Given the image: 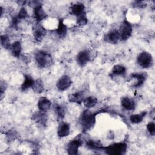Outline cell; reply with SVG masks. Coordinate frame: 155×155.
Instances as JSON below:
<instances>
[{"label":"cell","instance_id":"21","mask_svg":"<svg viewBox=\"0 0 155 155\" xmlns=\"http://www.w3.org/2000/svg\"><path fill=\"white\" fill-rule=\"evenodd\" d=\"M55 32L57 36L60 38H64L67 32V28L66 25L64 23V21L62 19L59 20L58 27L55 30Z\"/></svg>","mask_w":155,"mask_h":155},{"label":"cell","instance_id":"15","mask_svg":"<svg viewBox=\"0 0 155 155\" xmlns=\"http://www.w3.org/2000/svg\"><path fill=\"white\" fill-rule=\"evenodd\" d=\"M85 7L84 4L81 2H76L70 6V12L72 15L78 17L85 13Z\"/></svg>","mask_w":155,"mask_h":155},{"label":"cell","instance_id":"24","mask_svg":"<svg viewBox=\"0 0 155 155\" xmlns=\"http://www.w3.org/2000/svg\"><path fill=\"white\" fill-rule=\"evenodd\" d=\"M127 69L125 67L122 65H115L113 66L111 70V75L112 76H123L126 74Z\"/></svg>","mask_w":155,"mask_h":155},{"label":"cell","instance_id":"10","mask_svg":"<svg viewBox=\"0 0 155 155\" xmlns=\"http://www.w3.org/2000/svg\"><path fill=\"white\" fill-rule=\"evenodd\" d=\"M72 84V81L68 75H62L57 81L56 85L59 91H65L67 90Z\"/></svg>","mask_w":155,"mask_h":155},{"label":"cell","instance_id":"25","mask_svg":"<svg viewBox=\"0 0 155 155\" xmlns=\"http://www.w3.org/2000/svg\"><path fill=\"white\" fill-rule=\"evenodd\" d=\"M82 103L87 109H90L93 108L97 104V99L94 96H89L85 97Z\"/></svg>","mask_w":155,"mask_h":155},{"label":"cell","instance_id":"14","mask_svg":"<svg viewBox=\"0 0 155 155\" xmlns=\"http://www.w3.org/2000/svg\"><path fill=\"white\" fill-rule=\"evenodd\" d=\"M70 132V125L68 122L61 121L59 122L58 129L57 134L59 137H65L69 135Z\"/></svg>","mask_w":155,"mask_h":155},{"label":"cell","instance_id":"17","mask_svg":"<svg viewBox=\"0 0 155 155\" xmlns=\"http://www.w3.org/2000/svg\"><path fill=\"white\" fill-rule=\"evenodd\" d=\"M120 104L122 107L127 111H133L136 108V102L131 97L124 96L122 97Z\"/></svg>","mask_w":155,"mask_h":155},{"label":"cell","instance_id":"6","mask_svg":"<svg viewBox=\"0 0 155 155\" xmlns=\"http://www.w3.org/2000/svg\"><path fill=\"white\" fill-rule=\"evenodd\" d=\"M83 143V140L79 135L71 140L66 145L65 150L69 154H78L79 148Z\"/></svg>","mask_w":155,"mask_h":155},{"label":"cell","instance_id":"3","mask_svg":"<svg viewBox=\"0 0 155 155\" xmlns=\"http://www.w3.org/2000/svg\"><path fill=\"white\" fill-rule=\"evenodd\" d=\"M127 149V144L125 142L113 143L108 146L102 147V150L107 154L122 155L124 154Z\"/></svg>","mask_w":155,"mask_h":155},{"label":"cell","instance_id":"18","mask_svg":"<svg viewBox=\"0 0 155 155\" xmlns=\"http://www.w3.org/2000/svg\"><path fill=\"white\" fill-rule=\"evenodd\" d=\"M85 99L84 93L82 91H76L75 93H71L68 96V101L73 103H76L78 104H81L83 102Z\"/></svg>","mask_w":155,"mask_h":155},{"label":"cell","instance_id":"9","mask_svg":"<svg viewBox=\"0 0 155 155\" xmlns=\"http://www.w3.org/2000/svg\"><path fill=\"white\" fill-rule=\"evenodd\" d=\"M47 33L46 28L39 23H37L33 27V35L35 40L37 42H41L44 38Z\"/></svg>","mask_w":155,"mask_h":155},{"label":"cell","instance_id":"1","mask_svg":"<svg viewBox=\"0 0 155 155\" xmlns=\"http://www.w3.org/2000/svg\"><path fill=\"white\" fill-rule=\"evenodd\" d=\"M99 111L91 112L89 109H86L81 113L79 118V123L84 131H87L92 129L96 124V116Z\"/></svg>","mask_w":155,"mask_h":155},{"label":"cell","instance_id":"12","mask_svg":"<svg viewBox=\"0 0 155 155\" xmlns=\"http://www.w3.org/2000/svg\"><path fill=\"white\" fill-rule=\"evenodd\" d=\"M31 119L34 122H35L38 125L41 127H44L46 126L48 120V117L46 113L39 110L38 111L35 112L33 114Z\"/></svg>","mask_w":155,"mask_h":155},{"label":"cell","instance_id":"11","mask_svg":"<svg viewBox=\"0 0 155 155\" xmlns=\"http://www.w3.org/2000/svg\"><path fill=\"white\" fill-rule=\"evenodd\" d=\"M147 77V74L145 72H142V73L136 72V73H131L130 75L131 79L135 80V81L136 80V81L134 82V83L133 84L132 86L134 88H138L141 87L146 81Z\"/></svg>","mask_w":155,"mask_h":155},{"label":"cell","instance_id":"13","mask_svg":"<svg viewBox=\"0 0 155 155\" xmlns=\"http://www.w3.org/2000/svg\"><path fill=\"white\" fill-rule=\"evenodd\" d=\"M104 39L105 42L110 44H117L119 41H121L118 30H113L108 31L105 35Z\"/></svg>","mask_w":155,"mask_h":155},{"label":"cell","instance_id":"4","mask_svg":"<svg viewBox=\"0 0 155 155\" xmlns=\"http://www.w3.org/2000/svg\"><path fill=\"white\" fill-rule=\"evenodd\" d=\"M137 64L143 68H148L153 65V58L152 55L148 51L140 52L137 56Z\"/></svg>","mask_w":155,"mask_h":155},{"label":"cell","instance_id":"28","mask_svg":"<svg viewBox=\"0 0 155 155\" xmlns=\"http://www.w3.org/2000/svg\"><path fill=\"white\" fill-rule=\"evenodd\" d=\"M88 19L86 15V13L81 15V16L77 17L76 24L79 26H83L87 24Z\"/></svg>","mask_w":155,"mask_h":155},{"label":"cell","instance_id":"31","mask_svg":"<svg viewBox=\"0 0 155 155\" xmlns=\"http://www.w3.org/2000/svg\"><path fill=\"white\" fill-rule=\"evenodd\" d=\"M7 84L5 81H1V97H2V95L7 88Z\"/></svg>","mask_w":155,"mask_h":155},{"label":"cell","instance_id":"20","mask_svg":"<svg viewBox=\"0 0 155 155\" xmlns=\"http://www.w3.org/2000/svg\"><path fill=\"white\" fill-rule=\"evenodd\" d=\"M9 50L13 56L19 58L21 56L22 51V45L21 42L16 41L13 42L10 45Z\"/></svg>","mask_w":155,"mask_h":155},{"label":"cell","instance_id":"22","mask_svg":"<svg viewBox=\"0 0 155 155\" xmlns=\"http://www.w3.org/2000/svg\"><path fill=\"white\" fill-rule=\"evenodd\" d=\"M35 79L29 74L24 75V81L21 84V88L22 91H25L32 87Z\"/></svg>","mask_w":155,"mask_h":155},{"label":"cell","instance_id":"26","mask_svg":"<svg viewBox=\"0 0 155 155\" xmlns=\"http://www.w3.org/2000/svg\"><path fill=\"white\" fill-rule=\"evenodd\" d=\"M31 88L33 91L36 93H42L44 90V84L42 79L40 78L35 79V82Z\"/></svg>","mask_w":155,"mask_h":155},{"label":"cell","instance_id":"19","mask_svg":"<svg viewBox=\"0 0 155 155\" xmlns=\"http://www.w3.org/2000/svg\"><path fill=\"white\" fill-rule=\"evenodd\" d=\"M54 113L58 119H63L67 113V108L66 106L64 104H56L54 105Z\"/></svg>","mask_w":155,"mask_h":155},{"label":"cell","instance_id":"27","mask_svg":"<svg viewBox=\"0 0 155 155\" xmlns=\"http://www.w3.org/2000/svg\"><path fill=\"white\" fill-rule=\"evenodd\" d=\"M1 46L4 48V49H7V50H9L10 45H11V43H10V40L9 38V36L6 35H1Z\"/></svg>","mask_w":155,"mask_h":155},{"label":"cell","instance_id":"8","mask_svg":"<svg viewBox=\"0 0 155 155\" xmlns=\"http://www.w3.org/2000/svg\"><path fill=\"white\" fill-rule=\"evenodd\" d=\"M91 55L90 52L88 50H83L79 51L76 57V60L77 64L80 67H84L90 61Z\"/></svg>","mask_w":155,"mask_h":155},{"label":"cell","instance_id":"29","mask_svg":"<svg viewBox=\"0 0 155 155\" xmlns=\"http://www.w3.org/2000/svg\"><path fill=\"white\" fill-rule=\"evenodd\" d=\"M147 130L151 136L155 134V124L153 121L149 122L147 125Z\"/></svg>","mask_w":155,"mask_h":155},{"label":"cell","instance_id":"5","mask_svg":"<svg viewBox=\"0 0 155 155\" xmlns=\"http://www.w3.org/2000/svg\"><path fill=\"white\" fill-rule=\"evenodd\" d=\"M120 36V39L122 41H127L131 36L133 32V27L131 23L125 18L122 22L118 30Z\"/></svg>","mask_w":155,"mask_h":155},{"label":"cell","instance_id":"30","mask_svg":"<svg viewBox=\"0 0 155 155\" xmlns=\"http://www.w3.org/2000/svg\"><path fill=\"white\" fill-rule=\"evenodd\" d=\"M146 5V2L142 1H134L132 3V6L134 8H144Z\"/></svg>","mask_w":155,"mask_h":155},{"label":"cell","instance_id":"16","mask_svg":"<svg viewBox=\"0 0 155 155\" xmlns=\"http://www.w3.org/2000/svg\"><path fill=\"white\" fill-rule=\"evenodd\" d=\"M38 108L39 111L47 113L51 108L52 102L46 97H41L38 102Z\"/></svg>","mask_w":155,"mask_h":155},{"label":"cell","instance_id":"7","mask_svg":"<svg viewBox=\"0 0 155 155\" xmlns=\"http://www.w3.org/2000/svg\"><path fill=\"white\" fill-rule=\"evenodd\" d=\"M33 18L35 19L36 23H40L44 19H45L47 17V15L43 8L42 3L35 5L33 7Z\"/></svg>","mask_w":155,"mask_h":155},{"label":"cell","instance_id":"23","mask_svg":"<svg viewBox=\"0 0 155 155\" xmlns=\"http://www.w3.org/2000/svg\"><path fill=\"white\" fill-rule=\"evenodd\" d=\"M147 112L146 111H143L137 114H131L129 117L130 121L131 122V123L134 124H139L143 121V120L144 119L145 117L147 115Z\"/></svg>","mask_w":155,"mask_h":155},{"label":"cell","instance_id":"2","mask_svg":"<svg viewBox=\"0 0 155 155\" xmlns=\"http://www.w3.org/2000/svg\"><path fill=\"white\" fill-rule=\"evenodd\" d=\"M35 59L38 67L41 68H48L53 64L52 56L44 50H38L35 54Z\"/></svg>","mask_w":155,"mask_h":155}]
</instances>
